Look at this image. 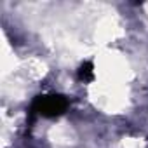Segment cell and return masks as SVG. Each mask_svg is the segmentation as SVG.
Wrapping results in <instances>:
<instances>
[{"instance_id":"obj_1","label":"cell","mask_w":148,"mask_h":148,"mask_svg":"<svg viewBox=\"0 0 148 148\" xmlns=\"http://www.w3.org/2000/svg\"><path fill=\"white\" fill-rule=\"evenodd\" d=\"M68 106H70V101L61 94H42L35 98L32 110L42 117L52 119V117L63 115L68 110Z\"/></svg>"},{"instance_id":"obj_2","label":"cell","mask_w":148,"mask_h":148,"mask_svg":"<svg viewBox=\"0 0 148 148\" xmlns=\"http://www.w3.org/2000/svg\"><path fill=\"white\" fill-rule=\"evenodd\" d=\"M79 79L82 82H89V80L94 79V66H92V63H84L79 68Z\"/></svg>"}]
</instances>
